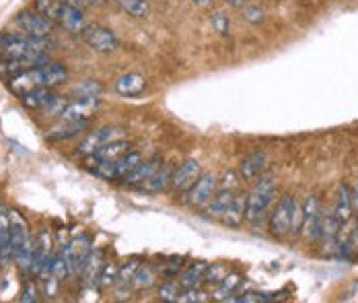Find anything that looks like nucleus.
I'll return each mask as SVG.
<instances>
[{
    "label": "nucleus",
    "instance_id": "4468645a",
    "mask_svg": "<svg viewBox=\"0 0 358 303\" xmlns=\"http://www.w3.org/2000/svg\"><path fill=\"white\" fill-rule=\"evenodd\" d=\"M99 110V97L89 99H72L69 97L64 110L60 112V120H91L93 114Z\"/></svg>",
    "mask_w": 358,
    "mask_h": 303
},
{
    "label": "nucleus",
    "instance_id": "cd10ccee",
    "mask_svg": "<svg viewBox=\"0 0 358 303\" xmlns=\"http://www.w3.org/2000/svg\"><path fill=\"white\" fill-rule=\"evenodd\" d=\"M155 283H157V268L152 265H138L134 279H132V287L138 291H144V289H150Z\"/></svg>",
    "mask_w": 358,
    "mask_h": 303
},
{
    "label": "nucleus",
    "instance_id": "7c9ffc66",
    "mask_svg": "<svg viewBox=\"0 0 358 303\" xmlns=\"http://www.w3.org/2000/svg\"><path fill=\"white\" fill-rule=\"evenodd\" d=\"M138 260H128L117 268V276H115V285L117 287H130L132 285V279H134V272L138 268Z\"/></svg>",
    "mask_w": 358,
    "mask_h": 303
},
{
    "label": "nucleus",
    "instance_id": "6ab92c4d",
    "mask_svg": "<svg viewBox=\"0 0 358 303\" xmlns=\"http://www.w3.org/2000/svg\"><path fill=\"white\" fill-rule=\"evenodd\" d=\"M113 89L122 97H136L146 89V78L141 73H126V75L117 76Z\"/></svg>",
    "mask_w": 358,
    "mask_h": 303
},
{
    "label": "nucleus",
    "instance_id": "58836bf2",
    "mask_svg": "<svg viewBox=\"0 0 358 303\" xmlns=\"http://www.w3.org/2000/svg\"><path fill=\"white\" fill-rule=\"evenodd\" d=\"M213 25H215V29L218 34H227L229 31V19L222 13H215L213 15Z\"/></svg>",
    "mask_w": 358,
    "mask_h": 303
},
{
    "label": "nucleus",
    "instance_id": "37998d69",
    "mask_svg": "<svg viewBox=\"0 0 358 303\" xmlns=\"http://www.w3.org/2000/svg\"><path fill=\"white\" fill-rule=\"evenodd\" d=\"M194 2H196L198 6H210V4H213L215 0H194Z\"/></svg>",
    "mask_w": 358,
    "mask_h": 303
},
{
    "label": "nucleus",
    "instance_id": "7ed1b4c3",
    "mask_svg": "<svg viewBox=\"0 0 358 303\" xmlns=\"http://www.w3.org/2000/svg\"><path fill=\"white\" fill-rule=\"evenodd\" d=\"M36 10L48 17L54 25L69 31L72 36H80V31L87 27L83 6H76L62 0H36Z\"/></svg>",
    "mask_w": 358,
    "mask_h": 303
},
{
    "label": "nucleus",
    "instance_id": "5701e85b",
    "mask_svg": "<svg viewBox=\"0 0 358 303\" xmlns=\"http://www.w3.org/2000/svg\"><path fill=\"white\" fill-rule=\"evenodd\" d=\"M29 231H27V225H25V221L17 215V213H13L10 215V252H13V258L17 256V252L29 241Z\"/></svg>",
    "mask_w": 358,
    "mask_h": 303
},
{
    "label": "nucleus",
    "instance_id": "b1692460",
    "mask_svg": "<svg viewBox=\"0 0 358 303\" xmlns=\"http://www.w3.org/2000/svg\"><path fill=\"white\" fill-rule=\"evenodd\" d=\"M334 215H336V219L344 225V223H348L350 221V217H352V198H350V188L346 186V184H340V188H338V196H336V204H334V211H331Z\"/></svg>",
    "mask_w": 358,
    "mask_h": 303
},
{
    "label": "nucleus",
    "instance_id": "20e7f679",
    "mask_svg": "<svg viewBox=\"0 0 358 303\" xmlns=\"http://www.w3.org/2000/svg\"><path fill=\"white\" fill-rule=\"evenodd\" d=\"M301 225H303V209L301 202L292 196L287 194L282 196L272 215H270V231L276 237H287L290 233H301Z\"/></svg>",
    "mask_w": 358,
    "mask_h": 303
},
{
    "label": "nucleus",
    "instance_id": "f3484780",
    "mask_svg": "<svg viewBox=\"0 0 358 303\" xmlns=\"http://www.w3.org/2000/svg\"><path fill=\"white\" fill-rule=\"evenodd\" d=\"M245 202H248V194L235 192L233 200L229 202V206L224 209L222 217L218 219L224 227H239L245 221Z\"/></svg>",
    "mask_w": 358,
    "mask_h": 303
},
{
    "label": "nucleus",
    "instance_id": "0eeeda50",
    "mask_svg": "<svg viewBox=\"0 0 358 303\" xmlns=\"http://www.w3.org/2000/svg\"><path fill=\"white\" fill-rule=\"evenodd\" d=\"M13 27L17 29V34L43 39L50 38L54 34V29H56V25L48 17H43L41 13H37L36 8L34 10H21L13 19Z\"/></svg>",
    "mask_w": 358,
    "mask_h": 303
},
{
    "label": "nucleus",
    "instance_id": "9b49d317",
    "mask_svg": "<svg viewBox=\"0 0 358 303\" xmlns=\"http://www.w3.org/2000/svg\"><path fill=\"white\" fill-rule=\"evenodd\" d=\"M120 139H126V132L120 128V126H101L97 130H91L87 132L80 143H78V153L80 155H91L93 151H97L99 147L113 143V141H120Z\"/></svg>",
    "mask_w": 358,
    "mask_h": 303
},
{
    "label": "nucleus",
    "instance_id": "aec40b11",
    "mask_svg": "<svg viewBox=\"0 0 358 303\" xmlns=\"http://www.w3.org/2000/svg\"><path fill=\"white\" fill-rule=\"evenodd\" d=\"M128 149H130L128 141H126V139H120V141L108 143V145L99 147L97 151H93L91 155H87V161H89V165L93 167V165H99V163H106V161H113V159H117L120 155H124Z\"/></svg>",
    "mask_w": 358,
    "mask_h": 303
},
{
    "label": "nucleus",
    "instance_id": "e433bc0d",
    "mask_svg": "<svg viewBox=\"0 0 358 303\" xmlns=\"http://www.w3.org/2000/svg\"><path fill=\"white\" fill-rule=\"evenodd\" d=\"M39 297H37V285L34 281H25L23 285V291H21V297L19 302L21 303H36Z\"/></svg>",
    "mask_w": 358,
    "mask_h": 303
},
{
    "label": "nucleus",
    "instance_id": "c756f323",
    "mask_svg": "<svg viewBox=\"0 0 358 303\" xmlns=\"http://www.w3.org/2000/svg\"><path fill=\"white\" fill-rule=\"evenodd\" d=\"M101 268H103V254L101 252H91L89 258H87V265L83 268V274L87 276V281H97Z\"/></svg>",
    "mask_w": 358,
    "mask_h": 303
},
{
    "label": "nucleus",
    "instance_id": "39448f33",
    "mask_svg": "<svg viewBox=\"0 0 358 303\" xmlns=\"http://www.w3.org/2000/svg\"><path fill=\"white\" fill-rule=\"evenodd\" d=\"M276 182L272 176L262 174L257 178V182L253 184V188L248 194V202H245V221H257L268 206L272 204L274 196H276Z\"/></svg>",
    "mask_w": 358,
    "mask_h": 303
},
{
    "label": "nucleus",
    "instance_id": "c85d7f7f",
    "mask_svg": "<svg viewBox=\"0 0 358 303\" xmlns=\"http://www.w3.org/2000/svg\"><path fill=\"white\" fill-rule=\"evenodd\" d=\"M124 13L136 17V19H144L148 15V2L146 0H113Z\"/></svg>",
    "mask_w": 358,
    "mask_h": 303
},
{
    "label": "nucleus",
    "instance_id": "412c9836",
    "mask_svg": "<svg viewBox=\"0 0 358 303\" xmlns=\"http://www.w3.org/2000/svg\"><path fill=\"white\" fill-rule=\"evenodd\" d=\"M161 165V159L159 157H150V159H143L122 182L126 184V186H134V188H138L141 184H144L155 171H157V167Z\"/></svg>",
    "mask_w": 358,
    "mask_h": 303
},
{
    "label": "nucleus",
    "instance_id": "c9c22d12",
    "mask_svg": "<svg viewBox=\"0 0 358 303\" xmlns=\"http://www.w3.org/2000/svg\"><path fill=\"white\" fill-rule=\"evenodd\" d=\"M243 19L250 21L253 25L262 23L266 17H264V8L257 6V4H243Z\"/></svg>",
    "mask_w": 358,
    "mask_h": 303
},
{
    "label": "nucleus",
    "instance_id": "9d476101",
    "mask_svg": "<svg viewBox=\"0 0 358 303\" xmlns=\"http://www.w3.org/2000/svg\"><path fill=\"white\" fill-rule=\"evenodd\" d=\"M301 209H303V225H301V233L307 237V241H317V239H320V233H322V200H320L317 196H307L305 202L301 204Z\"/></svg>",
    "mask_w": 358,
    "mask_h": 303
},
{
    "label": "nucleus",
    "instance_id": "a878e982",
    "mask_svg": "<svg viewBox=\"0 0 358 303\" xmlns=\"http://www.w3.org/2000/svg\"><path fill=\"white\" fill-rule=\"evenodd\" d=\"M206 262L198 260L187 266L181 274H179V285L181 289H189V287H200L204 283V272H206Z\"/></svg>",
    "mask_w": 358,
    "mask_h": 303
},
{
    "label": "nucleus",
    "instance_id": "79ce46f5",
    "mask_svg": "<svg viewBox=\"0 0 358 303\" xmlns=\"http://www.w3.org/2000/svg\"><path fill=\"white\" fill-rule=\"evenodd\" d=\"M224 2H229V4H233V6H243V4H248L250 0H224Z\"/></svg>",
    "mask_w": 358,
    "mask_h": 303
},
{
    "label": "nucleus",
    "instance_id": "72a5a7b5",
    "mask_svg": "<svg viewBox=\"0 0 358 303\" xmlns=\"http://www.w3.org/2000/svg\"><path fill=\"white\" fill-rule=\"evenodd\" d=\"M208 293L202 291L200 287H189V289H181L178 303H204L208 302Z\"/></svg>",
    "mask_w": 358,
    "mask_h": 303
},
{
    "label": "nucleus",
    "instance_id": "423d86ee",
    "mask_svg": "<svg viewBox=\"0 0 358 303\" xmlns=\"http://www.w3.org/2000/svg\"><path fill=\"white\" fill-rule=\"evenodd\" d=\"M141 161H143V155L141 153L128 149L124 155H120L113 161H106V163L93 165V174L99 176L101 180H108V182H122Z\"/></svg>",
    "mask_w": 358,
    "mask_h": 303
},
{
    "label": "nucleus",
    "instance_id": "f8f14e48",
    "mask_svg": "<svg viewBox=\"0 0 358 303\" xmlns=\"http://www.w3.org/2000/svg\"><path fill=\"white\" fill-rule=\"evenodd\" d=\"M91 252H93V248H91V239L87 233H80L74 239H71L64 248L66 262H69V274H72V276L83 274V268L87 265V258Z\"/></svg>",
    "mask_w": 358,
    "mask_h": 303
},
{
    "label": "nucleus",
    "instance_id": "473e14b6",
    "mask_svg": "<svg viewBox=\"0 0 358 303\" xmlns=\"http://www.w3.org/2000/svg\"><path fill=\"white\" fill-rule=\"evenodd\" d=\"M231 272V268L224 265V262H213V265L206 266V272H204V283L206 285H218L227 274Z\"/></svg>",
    "mask_w": 358,
    "mask_h": 303
},
{
    "label": "nucleus",
    "instance_id": "dca6fc26",
    "mask_svg": "<svg viewBox=\"0 0 358 303\" xmlns=\"http://www.w3.org/2000/svg\"><path fill=\"white\" fill-rule=\"evenodd\" d=\"M173 171H176V165L171 163V161H167V163H161L159 167H157V171L138 186V190H143V192H148V194H159V192H163V190H167L171 186V180H173Z\"/></svg>",
    "mask_w": 358,
    "mask_h": 303
},
{
    "label": "nucleus",
    "instance_id": "393cba45",
    "mask_svg": "<svg viewBox=\"0 0 358 303\" xmlns=\"http://www.w3.org/2000/svg\"><path fill=\"white\" fill-rule=\"evenodd\" d=\"M243 283V276L239 274V272H235V270H231L218 285H216L215 289V297L216 302H229L231 300V295H235L237 293V289H239V285Z\"/></svg>",
    "mask_w": 358,
    "mask_h": 303
},
{
    "label": "nucleus",
    "instance_id": "a19ab883",
    "mask_svg": "<svg viewBox=\"0 0 358 303\" xmlns=\"http://www.w3.org/2000/svg\"><path fill=\"white\" fill-rule=\"evenodd\" d=\"M350 198H352V211L358 213V182L350 188Z\"/></svg>",
    "mask_w": 358,
    "mask_h": 303
},
{
    "label": "nucleus",
    "instance_id": "ddd939ff",
    "mask_svg": "<svg viewBox=\"0 0 358 303\" xmlns=\"http://www.w3.org/2000/svg\"><path fill=\"white\" fill-rule=\"evenodd\" d=\"M200 176H202L200 163H198L196 159H187V161H183L179 167H176L173 180H171V186H169V188H171L173 194H181V196H183L187 190L198 182Z\"/></svg>",
    "mask_w": 358,
    "mask_h": 303
},
{
    "label": "nucleus",
    "instance_id": "1a4fd4ad",
    "mask_svg": "<svg viewBox=\"0 0 358 303\" xmlns=\"http://www.w3.org/2000/svg\"><path fill=\"white\" fill-rule=\"evenodd\" d=\"M80 38L97 54H113L120 48V38L103 25H87L80 31Z\"/></svg>",
    "mask_w": 358,
    "mask_h": 303
},
{
    "label": "nucleus",
    "instance_id": "6e6552de",
    "mask_svg": "<svg viewBox=\"0 0 358 303\" xmlns=\"http://www.w3.org/2000/svg\"><path fill=\"white\" fill-rule=\"evenodd\" d=\"M218 178L215 174H202L198 182L183 194V204L189 209H204L218 190Z\"/></svg>",
    "mask_w": 358,
    "mask_h": 303
},
{
    "label": "nucleus",
    "instance_id": "4be33fe9",
    "mask_svg": "<svg viewBox=\"0 0 358 303\" xmlns=\"http://www.w3.org/2000/svg\"><path fill=\"white\" fill-rule=\"evenodd\" d=\"M235 192H237V188H231V186H218L216 194L213 196V200L202 209V211L206 213V217H210V219H220V217H222V213H224V209H227V206H229V202L233 200Z\"/></svg>",
    "mask_w": 358,
    "mask_h": 303
},
{
    "label": "nucleus",
    "instance_id": "a211bd4d",
    "mask_svg": "<svg viewBox=\"0 0 358 303\" xmlns=\"http://www.w3.org/2000/svg\"><path fill=\"white\" fill-rule=\"evenodd\" d=\"M266 165H268V155L266 153H251L248 157H243L241 163H239V178L243 182L257 180L264 174Z\"/></svg>",
    "mask_w": 358,
    "mask_h": 303
},
{
    "label": "nucleus",
    "instance_id": "2eb2a0df",
    "mask_svg": "<svg viewBox=\"0 0 358 303\" xmlns=\"http://www.w3.org/2000/svg\"><path fill=\"white\" fill-rule=\"evenodd\" d=\"M91 120H60L56 126H52L45 132V139L52 143H60V141H69L72 136L83 134L89 128Z\"/></svg>",
    "mask_w": 358,
    "mask_h": 303
},
{
    "label": "nucleus",
    "instance_id": "bb28decb",
    "mask_svg": "<svg viewBox=\"0 0 358 303\" xmlns=\"http://www.w3.org/2000/svg\"><path fill=\"white\" fill-rule=\"evenodd\" d=\"M101 93H103V85L99 80L87 78V80H80V83L72 85L69 97H72V99H89V97H99Z\"/></svg>",
    "mask_w": 358,
    "mask_h": 303
},
{
    "label": "nucleus",
    "instance_id": "2f4dec72",
    "mask_svg": "<svg viewBox=\"0 0 358 303\" xmlns=\"http://www.w3.org/2000/svg\"><path fill=\"white\" fill-rule=\"evenodd\" d=\"M159 300L161 302H178L179 293H181V285H179V281L176 279H167V281H163L161 285H159Z\"/></svg>",
    "mask_w": 358,
    "mask_h": 303
},
{
    "label": "nucleus",
    "instance_id": "4c0bfd02",
    "mask_svg": "<svg viewBox=\"0 0 358 303\" xmlns=\"http://www.w3.org/2000/svg\"><path fill=\"white\" fill-rule=\"evenodd\" d=\"M179 270H181V260H167L161 266L163 279H176V276H179Z\"/></svg>",
    "mask_w": 358,
    "mask_h": 303
},
{
    "label": "nucleus",
    "instance_id": "ea45409f",
    "mask_svg": "<svg viewBox=\"0 0 358 303\" xmlns=\"http://www.w3.org/2000/svg\"><path fill=\"white\" fill-rule=\"evenodd\" d=\"M62 2H71V4H76V6H99L106 0H62Z\"/></svg>",
    "mask_w": 358,
    "mask_h": 303
},
{
    "label": "nucleus",
    "instance_id": "f704fd0d",
    "mask_svg": "<svg viewBox=\"0 0 358 303\" xmlns=\"http://www.w3.org/2000/svg\"><path fill=\"white\" fill-rule=\"evenodd\" d=\"M117 268H120V266L111 265V262L103 265L101 272H99V279H97V285H99V287H111V285H115Z\"/></svg>",
    "mask_w": 358,
    "mask_h": 303
},
{
    "label": "nucleus",
    "instance_id": "f03ea898",
    "mask_svg": "<svg viewBox=\"0 0 358 303\" xmlns=\"http://www.w3.org/2000/svg\"><path fill=\"white\" fill-rule=\"evenodd\" d=\"M66 78H69L66 66L52 60V62H48V64L27 69V71L19 73L17 76H13V78L8 80V89H10L17 97H23V95L36 91V89H41V87L56 89V87H60L62 83H66Z\"/></svg>",
    "mask_w": 358,
    "mask_h": 303
},
{
    "label": "nucleus",
    "instance_id": "f257e3e1",
    "mask_svg": "<svg viewBox=\"0 0 358 303\" xmlns=\"http://www.w3.org/2000/svg\"><path fill=\"white\" fill-rule=\"evenodd\" d=\"M0 58L23 60L31 69L52 62L50 41L43 38H29L23 34H2L0 36Z\"/></svg>",
    "mask_w": 358,
    "mask_h": 303
}]
</instances>
